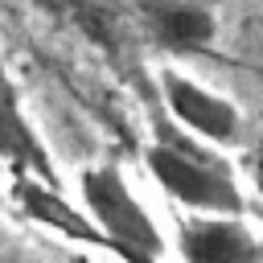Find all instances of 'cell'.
Here are the masks:
<instances>
[{"label":"cell","mask_w":263,"mask_h":263,"mask_svg":"<svg viewBox=\"0 0 263 263\" xmlns=\"http://www.w3.org/2000/svg\"><path fill=\"white\" fill-rule=\"evenodd\" d=\"M136 33L168 53H201L218 41V12L205 0H127Z\"/></svg>","instance_id":"obj_3"},{"label":"cell","mask_w":263,"mask_h":263,"mask_svg":"<svg viewBox=\"0 0 263 263\" xmlns=\"http://www.w3.org/2000/svg\"><path fill=\"white\" fill-rule=\"evenodd\" d=\"M12 197L21 201V210L33 222H41L74 242L103 247V251L119 255L123 263H160V255H164V234L156 230L152 214L136 201L127 177L115 164H90L82 173V205H86L90 222L62 197V189L37 185L29 177L12 181Z\"/></svg>","instance_id":"obj_1"},{"label":"cell","mask_w":263,"mask_h":263,"mask_svg":"<svg viewBox=\"0 0 263 263\" xmlns=\"http://www.w3.org/2000/svg\"><path fill=\"white\" fill-rule=\"evenodd\" d=\"M148 173L156 177V185L181 201L193 214H222V218H242L247 197L230 173V164L201 140L193 136H177L173 127H156V140L144 152Z\"/></svg>","instance_id":"obj_2"},{"label":"cell","mask_w":263,"mask_h":263,"mask_svg":"<svg viewBox=\"0 0 263 263\" xmlns=\"http://www.w3.org/2000/svg\"><path fill=\"white\" fill-rule=\"evenodd\" d=\"M160 99L168 107V115L189 127L193 140L201 144H234L242 132V115L230 99L214 95L210 86L193 82L181 70H160Z\"/></svg>","instance_id":"obj_4"},{"label":"cell","mask_w":263,"mask_h":263,"mask_svg":"<svg viewBox=\"0 0 263 263\" xmlns=\"http://www.w3.org/2000/svg\"><path fill=\"white\" fill-rule=\"evenodd\" d=\"M0 78H8V70H4V62H0Z\"/></svg>","instance_id":"obj_7"},{"label":"cell","mask_w":263,"mask_h":263,"mask_svg":"<svg viewBox=\"0 0 263 263\" xmlns=\"http://www.w3.org/2000/svg\"><path fill=\"white\" fill-rule=\"evenodd\" d=\"M181 263H263V247L242 218L189 214L177 234Z\"/></svg>","instance_id":"obj_5"},{"label":"cell","mask_w":263,"mask_h":263,"mask_svg":"<svg viewBox=\"0 0 263 263\" xmlns=\"http://www.w3.org/2000/svg\"><path fill=\"white\" fill-rule=\"evenodd\" d=\"M0 164L12 168V181L29 177V181H37V185L58 189L53 156H49V148L41 144L37 127L29 123L12 78H0Z\"/></svg>","instance_id":"obj_6"}]
</instances>
